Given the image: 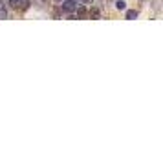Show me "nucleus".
Returning a JSON list of instances; mask_svg holds the SVG:
<instances>
[{"instance_id":"nucleus-1","label":"nucleus","mask_w":163,"mask_h":158,"mask_svg":"<svg viewBox=\"0 0 163 158\" xmlns=\"http://www.w3.org/2000/svg\"><path fill=\"white\" fill-rule=\"evenodd\" d=\"M77 6H79L77 0H62V4H61L62 11H66V13H74L77 9Z\"/></svg>"},{"instance_id":"nucleus-6","label":"nucleus","mask_w":163,"mask_h":158,"mask_svg":"<svg viewBox=\"0 0 163 158\" xmlns=\"http://www.w3.org/2000/svg\"><path fill=\"white\" fill-rule=\"evenodd\" d=\"M90 17L97 18V17H99V11H97V9H90Z\"/></svg>"},{"instance_id":"nucleus-7","label":"nucleus","mask_w":163,"mask_h":158,"mask_svg":"<svg viewBox=\"0 0 163 158\" xmlns=\"http://www.w3.org/2000/svg\"><path fill=\"white\" fill-rule=\"evenodd\" d=\"M77 2H83V4H92L94 0H77Z\"/></svg>"},{"instance_id":"nucleus-5","label":"nucleus","mask_w":163,"mask_h":158,"mask_svg":"<svg viewBox=\"0 0 163 158\" xmlns=\"http://www.w3.org/2000/svg\"><path fill=\"white\" fill-rule=\"evenodd\" d=\"M115 8L118 9H127V2L125 0H118V2H115Z\"/></svg>"},{"instance_id":"nucleus-4","label":"nucleus","mask_w":163,"mask_h":158,"mask_svg":"<svg viewBox=\"0 0 163 158\" xmlns=\"http://www.w3.org/2000/svg\"><path fill=\"white\" fill-rule=\"evenodd\" d=\"M4 18H8V9L4 6H0V20H4Z\"/></svg>"},{"instance_id":"nucleus-9","label":"nucleus","mask_w":163,"mask_h":158,"mask_svg":"<svg viewBox=\"0 0 163 158\" xmlns=\"http://www.w3.org/2000/svg\"><path fill=\"white\" fill-rule=\"evenodd\" d=\"M26 2H28V0H26Z\"/></svg>"},{"instance_id":"nucleus-3","label":"nucleus","mask_w":163,"mask_h":158,"mask_svg":"<svg viewBox=\"0 0 163 158\" xmlns=\"http://www.w3.org/2000/svg\"><path fill=\"white\" fill-rule=\"evenodd\" d=\"M125 17H127L128 20H134V18L137 17V11H136V9H127V13H125Z\"/></svg>"},{"instance_id":"nucleus-2","label":"nucleus","mask_w":163,"mask_h":158,"mask_svg":"<svg viewBox=\"0 0 163 158\" xmlns=\"http://www.w3.org/2000/svg\"><path fill=\"white\" fill-rule=\"evenodd\" d=\"M6 2H8L11 8H15V9H17V8H20V6H22V8H26V4H28L26 0H6Z\"/></svg>"},{"instance_id":"nucleus-8","label":"nucleus","mask_w":163,"mask_h":158,"mask_svg":"<svg viewBox=\"0 0 163 158\" xmlns=\"http://www.w3.org/2000/svg\"><path fill=\"white\" fill-rule=\"evenodd\" d=\"M55 2H57V4H61V2H62V0H55Z\"/></svg>"}]
</instances>
